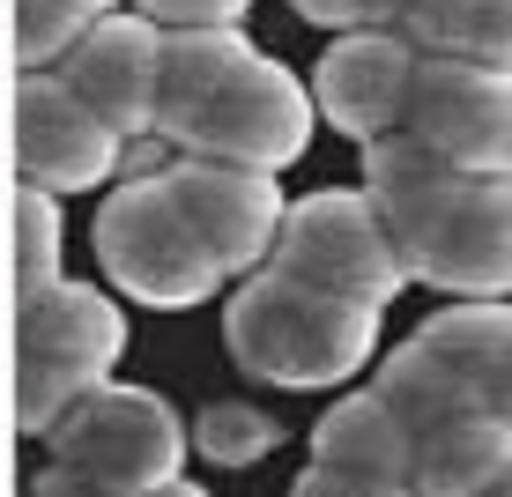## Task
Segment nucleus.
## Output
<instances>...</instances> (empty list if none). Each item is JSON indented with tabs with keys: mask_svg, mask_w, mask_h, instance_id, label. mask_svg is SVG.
<instances>
[{
	"mask_svg": "<svg viewBox=\"0 0 512 497\" xmlns=\"http://www.w3.org/2000/svg\"><path fill=\"white\" fill-rule=\"evenodd\" d=\"M312 90L238 30H164L156 134L201 164L282 171L312 149Z\"/></svg>",
	"mask_w": 512,
	"mask_h": 497,
	"instance_id": "1",
	"label": "nucleus"
},
{
	"mask_svg": "<svg viewBox=\"0 0 512 497\" xmlns=\"http://www.w3.org/2000/svg\"><path fill=\"white\" fill-rule=\"evenodd\" d=\"M364 201L379 208L409 282L461 305L512 297V179H461L409 127H394L364 141Z\"/></svg>",
	"mask_w": 512,
	"mask_h": 497,
	"instance_id": "2",
	"label": "nucleus"
},
{
	"mask_svg": "<svg viewBox=\"0 0 512 497\" xmlns=\"http://www.w3.org/2000/svg\"><path fill=\"white\" fill-rule=\"evenodd\" d=\"M223 349L245 379H268V386H297V394L349 386L379 349V312L320 297L275 268H253L223 312Z\"/></svg>",
	"mask_w": 512,
	"mask_h": 497,
	"instance_id": "3",
	"label": "nucleus"
},
{
	"mask_svg": "<svg viewBox=\"0 0 512 497\" xmlns=\"http://www.w3.org/2000/svg\"><path fill=\"white\" fill-rule=\"evenodd\" d=\"M127 349V319L90 282H52L45 297L23 305V357H15V423L30 438L52 431L82 394L112 379Z\"/></svg>",
	"mask_w": 512,
	"mask_h": 497,
	"instance_id": "4",
	"label": "nucleus"
},
{
	"mask_svg": "<svg viewBox=\"0 0 512 497\" xmlns=\"http://www.w3.org/2000/svg\"><path fill=\"white\" fill-rule=\"evenodd\" d=\"M268 268L305 282V290H320V297L364 305V312H386L401 297V282H409L379 208L364 201V186H320L305 201H290Z\"/></svg>",
	"mask_w": 512,
	"mask_h": 497,
	"instance_id": "5",
	"label": "nucleus"
},
{
	"mask_svg": "<svg viewBox=\"0 0 512 497\" xmlns=\"http://www.w3.org/2000/svg\"><path fill=\"white\" fill-rule=\"evenodd\" d=\"M45 438L60 446V468L82 475L97 497H141V490L171 483L186 460L179 416L149 386H112V379L97 394H82Z\"/></svg>",
	"mask_w": 512,
	"mask_h": 497,
	"instance_id": "6",
	"label": "nucleus"
},
{
	"mask_svg": "<svg viewBox=\"0 0 512 497\" xmlns=\"http://www.w3.org/2000/svg\"><path fill=\"white\" fill-rule=\"evenodd\" d=\"M90 245H97L104 282L141 297V305H201L223 282L216 260L201 253V238L186 230V216L171 208L164 179H134V186L104 193Z\"/></svg>",
	"mask_w": 512,
	"mask_h": 497,
	"instance_id": "7",
	"label": "nucleus"
},
{
	"mask_svg": "<svg viewBox=\"0 0 512 497\" xmlns=\"http://www.w3.org/2000/svg\"><path fill=\"white\" fill-rule=\"evenodd\" d=\"M401 127L461 179H512V75L461 60H416Z\"/></svg>",
	"mask_w": 512,
	"mask_h": 497,
	"instance_id": "8",
	"label": "nucleus"
},
{
	"mask_svg": "<svg viewBox=\"0 0 512 497\" xmlns=\"http://www.w3.org/2000/svg\"><path fill=\"white\" fill-rule=\"evenodd\" d=\"M171 193V208L186 216V230L201 238V253L216 260V275L260 268L275 253L282 230V186L275 171H245V164H201V156H179L171 171H156Z\"/></svg>",
	"mask_w": 512,
	"mask_h": 497,
	"instance_id": "9",
	"label": "nucleus"
},
{
	"mask_svg": "<svg viewBox=\"0 0 512 497\" xmlns=\"http://www.w3.org/2000/svg\"><path fill=\"white\" fill-rule=\"evenodd\" d=\"M119 141L104 119L82 104L75 90H67L60 75H23V90H15V156H23V186H38V193H90L112 179V164H119Z\"/></svg>",
	"mask_w": 512,
	"mask_h": 497,
	"instance_id": "10",
	"label": "nucleus"
},
{
	"mask_svg": "<svg viewBox=\"0 0 512 497\" xmlns=\"http://www.w3.org/2000/svg\"><path fill=\"white\" fill-rule=\"evenodd\" d=\"M156 60H164V30L149 23V15H97L90 30L75 38L52 75L67 82L90 112L112 127L119 141H141L156 134Z\"/></svg>",
	"mask_w": 512,
	"mask_h": 497,
	"instance_id": "11",
	"label": "nucleus"
},
{
	"mask_svg": "<svg viewBox=\"0 0 512 497\" xmlns=\"http://www.w3.org/2000/svg\"><path fill=\"white\" fill-rule=\"evenodd\" d=\"M409 82H416V45L401 30H349V38H334L320 52L305 90H312V112L364 149V141L401 127Z\"/></svg>",
	"mask_w": 512,
	"mask_h": 497,
	"instance_id": "12",
	"label": "nucleus"
},
{
	"mask_svg": "<svg viewBox=\"0 0 512 497\" xmlns=\"http://www.w3.org/2000/svg\"><path fill=\"white\" fill-rule=\"evenodd\" d=\"M423 349H438L468 379V394L483 401V416L512 423V305L483 297V305H446L438 319L416 327Z\"/></svg>",
	"mask_w": 512,
	"mask_h": 497,
	"instance_id": "13",
	"label": "nucleus"
},
{
	"mask_svg": "<svg viewBox=\"0 0 512 497\" xmlns=\"http://www.w3.org/2000/svg\"><path fill=\"white\" fill-rule=\"evenodd\" d=\"M409 453H416V438L401 431V416L372 386H364V394H342L312 423V460H320V468H342V475H364V483L409 490Z\"/></svg>",
	"mask_w": 512,
	"mask_h": 497,
	"instance_id": "14",
	"label": "nucleus"
},
{
	"mask_svg": "<svg viewBox=\"0 0 512 497\" xmlns=\"http://www.w3.org/2000/svg\"><path fill=\"white\" fill-rule=\"evenodd\" d=\"M401 38L416 45V60H461L512 75V0H409Z\"/></svg>",
	"mask_w": 512,
	"mask_h": 497,
	"instance_id": "15",
	"label": "nucleus"
},
{
	"mask_svg": "<svg viewBox=\"0 0 512 497\" xmlns=\"http://www.w3.org/2000/svg\"><path fill=\"white\" fill-rule=\"evenodd\" d=\"M372 394L401 416V431H409V438H431V431H446V423L483 416V401L468 394V379L438 357V349H423V342H401L394 357L379 364Z\"/></svg>",
	"mask_w": 512,
	"mask_h": 497,
	"instance_id": "16",
	"label": "nucleus"
},
{
	"mask_svg": "<svg viewBox=\"0 0 512 497\" xmlns=\"http://www.w3.org/2000/svg\"><path fill=\"white\" fill-rule=\"evenodd\" d=\"M512 460V423L498 416H468L446 431L416 438L409 453V497H475Z\"/></svg>",
	"mask_w": 512,
	"mask_h": 497,
	"instance_id": "17",
	"label": "nucleus"
},
{
	"mask_svg": "<svg viewBox=\"0 0 512 497\" xmlns=\"http://www.w3.org/2000/svg\"><path fill=\"white\" fill-rule=\"evenodd\" d=\"M119 0H15V52H23V75H45V67H60L75 38L97 23V15H112Z\"/></svg>",
	"mask_w": 512,
	"mask_h": 497,
	"instance_id": "18",
	"label": "nucleus"
},
{
	"mask_svg": "<svg viewBox=\"0 0 512 497\" xmlns=\"http://www.w3.org/2000/svg\"><path fill=\"white\" fill-rule=\"evenodd\" d=\"M60 201L38 186H23V201H15V260H23V305L30 297H45L52 282H67L60 275Z\"/></svg>",
	"mask_w": 512,
	"mask_h": 497,
	"instance_id": "19",
	"label": "nucleus"
},
{
	"mask_svg": "<svg viewBox=\"0 0 512 497\" xmlns=\"http://www.w3.org/2000/svg\"><path fill=\"white\" fill-rule=\"evenodd\" d=\"M186 446H201L208 460H223V468H253V460L275 446V423L260 416V408H245V401H216V408H201Z\"/></svg>",
	"mask_w": 512,
	"mask_h": 497,
	"instance_id": "20",
	"label": "nucleus"
},
{
	"mask_svg": "<svg viewBox=\"0 0 512 497\" xmlns=\"http://www.w3.org/2000/svg\"><path fill=\"white\" fill-rule=\"evenodd\" d=\"M305 23L320 30H401V15H409V0H290Z\"/></svg>",
	"mask_w": 512,
	"mask_h": 497,
	"instance_id": "21",
	"label": "nucleus"
},
{
	"mask_svg": "<svg viewBox=\"0 0 512 497\" xmlns=\"http://www.w3.org/2000/svg\"><path fill=\"white\" fill-rule=\"evenodd\" d=\"M253 0H134V15H149L156 30H231Z\"/></svg>",
	"mask_w": 512,
	"mask_h": 497,
	"instance_id": "22",
	"label": "nucleus"
},
{
	"mask_svg": "<svg viewBox=\"0 0 512 497\" xmlns=\"http://www.w3.org/2000/svg\"><path fill=\"white\" fill-rule=\"evenodd\" d=\"M290 497H409V490H394V483H364V475H342V468H320V460H312V468L290 483Z\"/></svg>",
	"mask_w": 512,
	"mask_h": 497,
	"instance_id": "23",
	"label": "nucleus"
},
{
	"mask_svg": "<svg viewBox=\"0 0 512 497\" xmlns=\"http://www.w3.org/2000/svg\"><path fill=\"white\" fill-rule=\"evenodd\" d=\"M23 497H97V490L82 483V475H67V468H60V475H38V483H30Z\"/></svg>",
	"mask_w": 512,
	"mask_h": 497,
	"instance_id": "24",
	"label": "nucleus"
},
{
	"mask_svg": "<svg viewBox=\"0 0 512 497\" xmlns=\"http://www.w3.org/2000/svg\"><path fill=\"white\" fill-rule=\"evenodd\" d=\"M141 497H208V490L186 483V475H171V483H156V490H141Z\"/></svg>",
	"mask_w": 512,
	"mask_h": 497,
	"instance_id": "25",
	"label": "nucleus"
},
{
	"mask_svg": "<svg viewBox=\"0 0 512 497\" xmlns=\"http://www.w3.org/2000/svg\"><path fill=\"white\" fill-rule=\"evenodd\" d=\"M475 497H512V460H505V468H498V475H490V483H483V490H475Z\"/></svg>",
	"mask_w": 512,
	"mask_h": 497,
	"instance_id": "26",
	"label": "nucleus"
}]
</instances>
